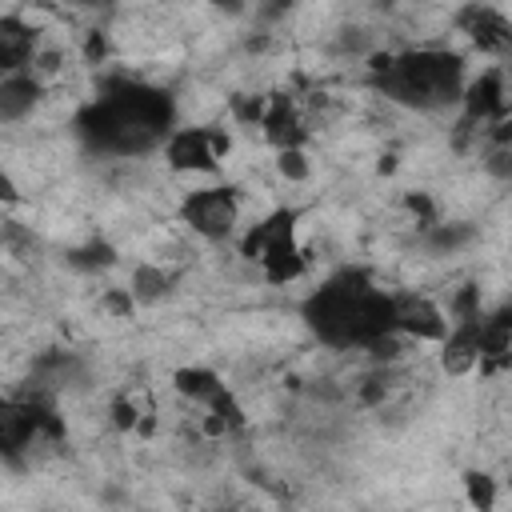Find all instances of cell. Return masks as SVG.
Listing matches in <instances>:
<instances>
[{
    "mask_svg": "<svg viewBox=\"0 0 512 512\" xmlns=\"http://www.w3.org/2000/svg\"><path fill=\"white\" fill-rule=\"evenodd\" d=\"M176 212H180V224L196 240H208V244L236 240L248 228L244 192L232 188V184H200V188H192V192L180 196Z\"/></svg>",
    "mask_w": 512,
    "mask_h": 512,
    "instance_id": "obj_1",
    "label": "cell"
},
{
    "mask_svg": "<svg viewBox=\"0 0 512 512\" xmlns=\"http://www.w3.org/2000/svg\"><path fill=\"white\" fill-rule=\"evenodd\" d=\"M164 164L176 172V176H192V180H204L212 172L224 168L228 160V136L208 128V124H180L168 140H164Z\"/></svg>",
    "mask_w": 512,
    "mask_h": 512,
    "instance_id": "obj_2",
    "label": "cell"
}]
</instances>
